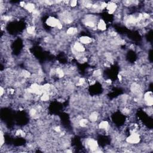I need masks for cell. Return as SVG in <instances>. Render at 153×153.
<instances>
[{"mask_svg": "<svg viewBox=\"0 0 153 153\" xmlns=\"http://www.w3.org/2000/svg\"><path fill=\"white\" fill-rule=\"evenodd\" d=\"M62 22L59 19L56 18L53 16H50L46 20V24L51 28H56Z\"/></svg>", "mask_w": 153, "mask_h": 153, "instance_id": "obj_1", "label": "cell"}, {"mask_svg": "<svg viewBox=\"0 0 153 153\" xmlns=\"http://www.w3.org/2000/svg\"><path fill=\"white\" fill-rule=\"evenodd\" d=\"M78 4V1H71L69 2V6L72 8H74L75 7H76V6H77Z\"/></svg>", "mask_w": 153, "mask_h": 153, "instance_id": "obj_6", "label": "cell"}, {"mask_svg": "<svg viewBox=\"0 0 153 153\" xmlns=\"http://www.w3.org/2000/svg\"><path fill=\"white\" fill-rule=\"evenodd\" d=\"M144 101L148 107H151L153 104L152 94L151 91L146 92L144 95Z\"/></svg>", "mask_w": 153, "mask_h": 153, "instance_id": "obj_2", "label": "cell"}, {"mask_svg": "<svg viewBox=\"0 0 153 153\" xmlns=\"http://www.w3.org/2000/svg\"><path fill=\"white\" fill-rule=\"evenodd\" d=\"M117 1H111L107 3V10H108L109 14H112L116 11L118 9V4H117Z\"/></svg>", "mask_w": 153, "mask_h": 153, "instance_id": "obj_3", "label": "cell"}, {"mask_svg": "<svg viewBox=\"0 0 153 153\" xmlns=\"http://www.w3.org/2000/svg\"><path fill=\"white\" fill-rule=\"evenodd\" d=\"M97 29L101 31H105L107 29V24L103 19H99L97 25Z\"/></svg>", "mask_w": 153, "mask_h": 153, "instance_id": "obj_5", "label": "cell"}, {"mask_svg": "<svg viewBox=\"0 0 153 153\" xmlns=\"http://www.w3.org/2000/svg\"><path fill=\"white\" fill-rule=\"evenodd\" d=\"M79 42L83 45H89L92 42V38L87 35H83L79 38Z\"/></svg>", "mask_w": 153, "mask_h": 153, "instance_id": "obj_4", "label": "cell"}]
</instances>
